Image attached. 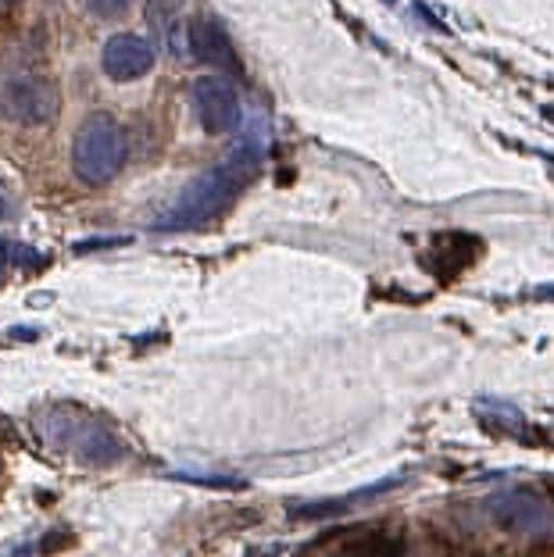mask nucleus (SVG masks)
Instances as JSON below:
<instances>
[{
  "mask_svg": "<svg viewBox=\"0 0 554 557\" xmlns=\"http://www.w3.org/2000/svg\"><path fill=\"white\" fill-rule=\"evenodd\" d=\"M36 433H40L47 447L90 468H111L130 458L115 429L79 408V404H50V408H44L36 414Z\"/></svg>",
  "mask_w": 554,
  "mask_h": 557,
  "instance_id": "1",
  "label": "nucleus"
},
{
  "mask_svg": "<svg viewBox=\"0 0 554 557\" xmlns=\"http://www.w3.org/2000/svg\"><path fill=\"white\" fill-rule=\"evenodd\" d=\"M244 186V175L233 172L230 164H219V169H208L194 175L190 183L180 189V197L172 200L155 219L158 233H180V230H197V225H208L211 219L230 208V200L236 197V189Z\"/></svg>",
  "mask_w": 554,
  "mask_h": 557,
  "instance_id": "2",
  "label": "nucleus"
},
{
  "mask_svg": "<svg viewBox=\"0 0 554 557\" xmlns=\"http://www.w3.org/2000/svg\"><path fill=\"white\" fill-rule=\"evenodd\" d=\"M125 158H130V136L108 111H94L79 122L72 136V172L86 186H108L125 169Z\"/></svg>",
  "mask_w": 554,
  "mask_h": 557,
  "instance_id": "3",
  "label": "nucleus"
},
{
  "mask_svg": "<svg viewBox=\"0 0 554 557\" xmlns=\"http://www.w3.org/2000/svg\"><path fill=\"white\" fill-rule=\"evenodd\" d=\"M297 557H405V536L390 525H344L311 540Z\"/></svg>",
  "mask_w": 554,
  "mask_h": 557,
  "instance_id": "4",
  "label": "nucleus"
},
{
  "mask_svg": "<svg viewBox=\"0 0 554 557\" xmlns=\"http://www.w3.org/2000/svg\"><path fill=\"white\" fill-rule=\"evenodd\" d=\"M490 522L515 536H547L554 529V508L533 490H501L487 497Z\"/></svg>",
  "mask_w": 554,
  "mask_h": 557,
  "instance_id": "5",
  "label": "nucleus"
},
{
  "mask_svg": "<svg viewBox=\"0 0 554 557\" xmlns=\"http://www.w3.org/2000/svg\"><path fill=\"white\" fill-rule=\"evenodd\" d=\"M58 90L40 75H15L0 83V115L15 125H50L58 115Z\"/></svg>",
  "mask_w": 554,
  "mask_h": 557,
  "instance_id": "6",
  "label": "nucleus"
},
{
  "mask_svg": "<svg viewBox=\"0 0 554 557\" xmlns=\"http://www.w3.org/2000/svg\"><path fill=\"white\" fill-rule=\"evenodd\" d=\"M194 111L200 125L211 133V136H222V133H233L241 125V94L236 86L225 79V75H205V79L194 83Z\"/></svg>",
  "mask_w": 554,
  "mask_h": 557,
  "instance_id": "7",
  "label": "nucleus"
},
{
  "mask_svg": "<svg viewBox=\"0 0 554 557\" xmlns=\"http://www.w3.org/2000/svg\"><path fill=\"white\" fill-rule=\"evenodd\" d=\"M100 65L115 83H136L155 69V47H150L144 36L133 33H115L104 44V54H100Z\"/></svg>",
  "mask_w": 554,
  "mask_h": 557,
  "instance_id": "8",
  "label": "nucleus"
},
{
  "mask_svg": "<svg viewBox=\"0 0 554 557\" xmlns=\"http://www.w3.org/2000/svg\"><path fill=\"white\" fill-rule=\"evenodd\" d=\"M186 50H190L197 61L211 65L216 72H230V75L244 72L241 58H236L233 40L225 36V29L216 18H194L190 22V29H186Z\"/></svg>",
  "mask_w": 554,
  "mask_h": 557,
  "instance_id": "9",
  "label": "nucleus"
},
{
  "mask_svg": "<svg viewBox=\"0 0 554 557\" xmlns=\"http://www.w3.org/2000/svg\"><path fill=\"white\" fill-rule=\"evenodd\" d=\"M147 18H150V25H155V36L161 40V47H165L169 54L183 58L186 54V29H183V18H180L175 0H150Z\"/></svg>",
  "mask_w": 554,
  "mask_h": 557,
  "instance_id": "10",
  "label": "nucleus"
},
{
  "mask_svg": "<svg viewBox=\"0 0 554 557\" xmlns=\"http://www.w3.org/2000/svg\"><path fill=\"white\" fill-rule=\"evenodd\" d=\"M476 418L483 422V429H490V433H505V436H522V411L512 408V404L505 400H476Z\"/></svg>",
  "mask_w": 554,
  "mask_h": 557,
  "instance_id": "11",
  "label": "nucleus"
},
{
  "mask_svg": "<svg viewBox=\"0 0 554 557\" xmlns=\"http://www.w3.org/2000/svg\"><path fill=\"white\" fill-rule=\"evenodd\" d=\"M86 8H90V15L111 22V18H122L125 11L133 8V0H86Z\"/></svg>",
  "mask_w": 554,
  "mask_h": 557,
  "instance_id": "12",
  "label": "nucleus"
},
{
  "mask_svg": "<svg viewBox=\"0 0 554 557\" xmlns=\"http://www.w3.org/2000/svg\"><path fill=\"white\" fill-rule=\"evenodd\" d=\"M115 244H122V239H94V244H79L75 250H97V247H115Z\"/></svg>",
  "mask_w": 554,
  "mask_h": 557,
  "instance_id": "13",
  "label": "nucleus"
},
{
  "mask_svg": "<svg viewBox=\"0 0 554 557\" xmlns=\"http://www.w3.org/2000/svg\"><path fill=\"white\" fill-rule=\"evenodd\" d=\"M8 214H11V200L4 189H0V219H8Z\"/></svg>",
  "mask_w": 554,
  "mask_h": 557,
  "instance_id": "14",
  "label": "nucleus"
}]
</instances>
